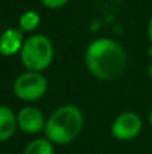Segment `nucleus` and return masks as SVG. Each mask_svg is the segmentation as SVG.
I'll list each match as a JSON object with an SVG mask.
<instances>
[{
	"mask_svg": "<svg viewBox=\"0 0 152 154\" xmlns=\"http://www.w3.org/2000/svg\"><path fill=\"white\" fill-rule=\"evenodd\" d=\"M85 64L90 73L103 81L119 76L127 66V54L121 44L100 38L93 41L85 51Z\"/></svg>",
	"mask_w": 152,
	"mask_h": 154,
	"instance_id": "f257e3e1",
	"label": "nucleus"
},
{
	"mask_svg": "<svg viewBox=\"0 0 152 154\" xmlns=\"http://www.w3.org/2000/svg\"><path fill=\"white\" fill-rule=\"evenodd\" d=\"M82 127H84L82 111L75 105H63L49 115L43 132L52 144L66 145L79 136Z\"/></svg>",
	"mask_w": 152,
	"mask_h": 154,
	"instance_id": "f03ea898",
	"label": "nucleus"
},
{
	"mask_svg": "<svg viewBox=\"0 0 152 154\" xmlns=\"http://www.w3.org/2000/svg\"><path fill=\"white\" fill-rule=\"evenodd\" d=\"M21 63L27 70L43 72L54 60L52 42L43 35H33L24 41L19 51Z\"/></svg>",
	"mask_w": 152,
	"mask_h": 154,
	"instance_id": "7ed1b4c3",
	"label": "nucleus"
},
{
	"mask_svg": "<svg viewBox=\"0 0 152 154\" xmlns=\"http://www.w3.org/2000/svg\"><path fill=\"white\" fill-rule=\"evenodd\" d=\"M12 90L19 100L34 102L45 96L48 90V81L42 72L27 70L13 81Z\"/></svg>",
	"mask_w": 152,
	"mask_h": 154,
	"instance_id": "20e7f679",
	"label": "nucleus"
},
{
	"mask_svg": "<svg viewBox=\"0 0 152 154\" xmlns=\"http://www.w3.org/2000/svg\"><path fill=\"white\" fill-rule=\"evenodd\" d=\"M143 129V121L139 117V114L127 111L119 114L113 123H112V135L113 138L119 139V141H131L134 138L139 136V133Z\"/></svg>",
	"mask_w": 152,
	"mask_h": 154,
	"instance_id": "39448f33",
	"label": "nucleus"
},
{
	"mask_svg": "<svg viewBox=\"0 0 152 154\" xmlns=\"http://www.w3.org/2000/svg\"><path fill=\"white\" fill-rule=\"evenodd\" d=\"M16 121H18V129H21L24 133L28 135L42 132L46 124L42 111L34 106H24L22 109H19V112L16 114Z\"/></svg>",
	"mask_w": 152,
	"mask_h": 154,
	"instance_id": "423d86ee",
	"label": "nucleus"
},
{
	"mask_svg": "<svg viewBox=\"0 0 152 154\" xmlns=\"http://www.w3.org/2000/svg\"><path fill=\"white\" fill-rule=\"evenodd\" d=\"M24 44L22 30L19 29H6L0 35V54L4 57H12L21 51Z\"/></svg>",
	"mask_w": 152,
	"mask_h": 154,
	"instance_id": "0eeeda50",
	"label": "nucleus"
},
{
	"mask_svg": "<svg viewBox=\"0 0 152 154\" xmlns=\"http://www.w3.org/2000/svg\"><path fill=\"white\" fill-rule=\"evenodd\" d=\"M16 127H18V121L15 112L9 106L0 105V142L10 139Z\"/></svg>",
	"mask_w": 152,
	"mask_h": 154,
	"instance_id": "6e6552de",
	"label": "nucleus"
},
{
	"mask_svg": "<svg viewBox=\"0 0 152 154\" xmlns=\"http://www.w3.org/2000/svg\"><path fill=\"white\" fill-rule=\"evenodd\" d=\"M24 154H54V144L48 138L34 139L25 147Z\"/></svg>",
	"mask_w": 152,
	"mask_h": 154,
	"instance_id": "1a4fd4ad",
	"label": "nucleus"
},
{
	"mask_svg": "<svg viewBox=\"0 0 152 154\" xmlns=\"http://www.w3.org/2000/svg\"><path fill=\"white\" fill-rule=\"evenodd\" d=\"M19 30L22 32H34L40 24V15L36 11H25L19 17Z\"/></svg>",
	"mask_w": 152,
	"mask_h": 154,
	"instance_id": "9d476101",
	"label": "nucleus"
},
{
	"mask_svg": "<svg viewBox=\"0 0 152 154\" xmlns=\"http://www.w3.org/2000/svg\"><path fill=\"white\" fill-rule=\"evenodd\" d=\"M40 2L48 9H60V8L66 6L70 0H40Z\"/></svg>",
	"mask_w": 152,
	"mask_h": 154,
	"instance_id": "9b49d317",
	"label": "nucleus"
},
{
	"mask_svg": "<svg viewBox=\"0 0 152 154\" xmlns=\"http://www.w3.org/2000/svg\"><path fill=\"white\" fill-rule=\"evenodd\" d=\"M148 38H149V41L152 44V17L149 18V23H148Z\"/></svg>",
	"mask_w": 152,
	"mask_h": 154,
	"instance_id": "f8f14e48",
	"label": "nucleus"
},
{
	"mask_svg": "<svg viewBox=\"0 0 152 154\" xmlns=\"http://www.w3.org/2000/svg\"><path fill=\"white\" fill-rule=\"evenodd\" d=\"M148 73H149V76H151V79H152V61H151V64H149V67H148Z\"/></svg>",
	"mask_w": 152,
	"mask_h": 154,
	"instance_id": "ddd939ff",
	"label": "nucleus"
},
{
	"mask_svg": "<svg viewBox=\"0 0 152 154\" xmlns=\"http://www.w3.org/2000/svg\"><path fill=\"white\" fill-rule=\"evenodd\" d=\"M148 120H149V124H151V127H152V109L149 111V115H148Z\"/></svg>",
	"mask_w": 152,
	"mask_h": 154,
	"instance_id": "4468645a",
	"label": "nucleus"
}]
</instances>
